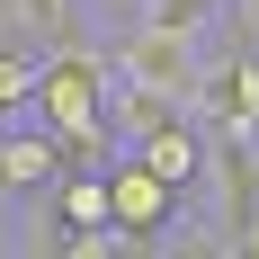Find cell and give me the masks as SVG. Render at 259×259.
I'll list each match as a JSON object with an SVG mask.
<instances>
[{"instance_id":"cell-1","label":"cell","mask_w":259,"mask_h":259,"mask_svg":"<svg viewBox=\"0 0 259 259\" xmlns=\"http://www.w3.org/2000/svg\"><path fill=\"white\" fill-rule=\"evenodd\" d=\"M188 116L206 134H259V45L250 36H214L206 72L188 90Z\"/></svg>"},{"instance_id":"cell-2","label":"cell","mask_w":259,"mask_h":259,"mask_svg":"<svg viewBox=\"0 0 259 259\" xmlns=\"http://www.w3.org/2000/svg\"><path fill=\"white\" fill-rule=\"evenodd\" d=\"M107 72L188 99L197 72H206V45H197V36H170V27H152V18H125V27H107Z\"/></svg>"},{"instance_id":"cell-3","label":"cell","mask_w":259,"mask_h":259,"mask_svg":"<svg viewBox=\"0 0 259 259\" xmlns=\"http://www.w3.org/2000/svg\"><path fill=\"white\" fill-rule=\"evenodd\" d=\"M107 214L134 250H170V224L188 214V188H170L143 152H116L107 161Z\"/></svg>"},{"instance_id":"cell-4","label":"cell","mask_w":259,"mask_h":259,"mask_svg":"<svg viewBox=\"0 0 259 259\" xmlns=\"http://www.w3.org/2000/svg\"><path fill=\"white\" fill-rule=\"evenodd\" d=\"M206 143H214V134H206V125H197V116L179 107L170 125H152L143 143H125V152H143V161H152L170 188H197V179H206Z\"/></svg>"},{"instance_id":"cell-5","label":"cell","mask_w":259,"mask_h":259,"mask_svg":"<svg viewBox=\"0 0 259 259\" xmlns=\"http://www.w3.org/2000/svg\"><path fill=\"white\" fill-rule=\"evenodd\" d=\"M54 214H63V224H116V214H107V170H63V179H54Z\"/></svg>"},{"instance_id":"cell-6","label":"cell","mask_w":259,"mask_h":259,"mask_svg":"<svg viewBox=\"0 0 259 259\" xmlns=\"http://www.w3.org/2000/svg\"><path fill=\"white\" fill-rule=\"evenodd\" d=\"M224 36H250L259 45V0H233V9H224Z\"/></svg>"},{"instance_id":"cell-7","label":"cell","mask_w":259,"mask_h":259,"mask_svg":"<svg viewBox=\"0 0 259 259\" xmlns=\"http://www.w3.org/2000/svg\"><path fill=\"white\" fill-rule=\"evenodd\" d=\"M27 36V0H0V45H18Z\"/></svg>"},{"instance_id":"cell-8","label":"cell","mask_w":259,"mask_h":259,"mask_svg":"<svg viewBox=\"0 0 259 259\" xmlns=\"http://www.w3.org/2000/svg\"><path fill=\"white\" fill-rule=\"evenodd\" d=\"M90 9H99V18H107V27H125V18H134V9H143V0H90Z\"/></svg>"},{"instance_id":"cell-9","label":"cell","mask_w":259,"mask_h":259,"mask_svg":"<svg viewBox=\"0 0 259 259\" xmlns=\"http://www.w3.org/2000/svg\"><path fill=\"white\" fill-rule=\"evenodd\" d=\"M233 259H259V214H250V224L233 233Z\"/></svg>"}]
</instances>
